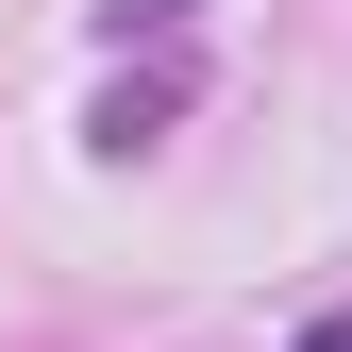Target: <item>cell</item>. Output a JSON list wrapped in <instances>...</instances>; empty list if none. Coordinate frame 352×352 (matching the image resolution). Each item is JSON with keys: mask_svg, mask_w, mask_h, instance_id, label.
Returning a JSON list of instances; mask_svg holds the SVG:
<instances>
[{"mask_svg": "<svg viewBox=\"0 0 352 352\" xmlns=\"http://www.w3.org/2000/svg\"><path fill=\"white\" fill-rule=\"evenodd\" d=\"M302 352H352V319H336V336H302Z\"/></svg>", "mask_w": 352, "mask_h": 352, "instance_id": "2", "label": "cell"}, {"mask_svg": "<svg viewBox=\"0 0 352 352\" xmlns=\"http://www.w3.org/2000/svg\"><path fill=\"white\" fill-rule=\"evenodd\" d=\"M101 17H118V34H135V17H185V0H101Z\"/></svg>", "mask_w": 352, "mask_h": 352, "instance_id": "1", "label": "cell"}]
</instances>
